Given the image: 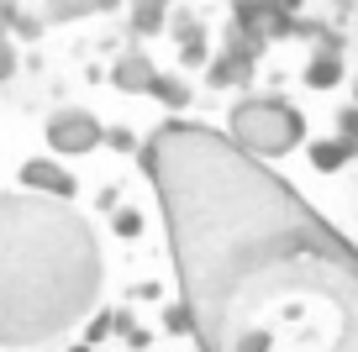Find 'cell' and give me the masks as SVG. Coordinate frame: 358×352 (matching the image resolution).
<instances>
[{
  "instance_id": "obj_5",
  "label": "cell",
  "mask_w": 358,
  "mask_h": 352,
  "mask_svg": "<svg viewBox=\"0 0 358 352\" xmlns=\"http://www.w3.org/2000/svg\"><path fill=\"white\" fill-rule=\"evenodd\" d=\"M116 89H153L158 85V74H153V64H148L143 53H127L122 64H116Z\"/></svg>"
},
{
  "instance_id": "obj_15",
  "label": "cell",
  "mask_w": 358,
  "mask_h": 352,
  "mask_svg": "<svg viewBox=\"0 0 358 352\" xmlns=\"http://www.w3.org/2000/svg\"><path fill=\"white\" fill-rule=\"evenodd\" d=\"M337 126H343V137H348V142H358V105H348Z\"/></svg>"
},
{
  "instance_id": "obj_4",
  "label": "cell",
  "mask_w": 358,
  "mask_h": 352,
  "mask_svg": "<svg viewBox=\"0 0 358 352\" xmlns=\"http://www.w3.org/2000/svg\"><path fill=\"white\" fill-rule=\"evenodd\" d=\"M22 184H37V189H48V195H74V179L64 174L58 163H48V158H32V163H22Z\"/></svg>"
},
{
  "instance_id": "obj_7",
  "label": "cell",
  "mask_w": 358,
  "mask_h": 352,
  "mask_svg": "<svg viewBox=\"0 0 358 352\" xmlns=\"http://www.w3.org/2000/svg\"><path fill=\"white\" fill-rule=\"evenodd\" d=\"M337 79H343V58H337V53L311 58V68H306V85H311V89H332Z\"/></svg>"
},
{
  "instance_id": "obj_3",
  "label": "cell",
  "mask_w": 358,
  "mask_h": 352,
  "mask_svg": "<svg viewBox=\"0 0 358 352\" xmlns=\"http://www.w3.org/2000/svg\"><path fill=\"white\" fill-rule=\"evenodd\" d=\"M48 142H53L58 153H90V147L101 142V126L90 122L85 110H64V116H53V126H48Z\"/></svg>"
},
{
  "instance_id": "obj_11",
  "label": "cell",
  "mask_w": 358,
  "mask_h": 352,
  "mask_svg": "<svg viewBox=\"0 0 358 352\" xmlns=\"http://www.w3.org/2000/svg\"><path fill=\"white\" fill-rule=\"evenodd\" d=\"M90 11H106V0H69V6L58 0L53 6V16H90Z\"/></svg>"
},
{
  "instance_id": "obj_14",
  "label": "cell",
  "mask_w": 358,
  "mask_h": 352,
  "mask_svg": "<svg viewBox=\"0 0 358 352\" xmlns=\"http://www.w3.org/2000/svg\"><path fill=\"white\" fill-rule=\"evenodd\" d=\"M116 231H122V237H137V231H143V216H137V210H122V216H116Z\"/></svg>"
},
{
  "instance_id": "obj_17",
  "label": "cell",
  "mask_w": 358,
  "mask_h": 352,
  "mask_svg": "<svg viewBox=\"0 0 358 352\" xmlns=\"http://www.w3.org/2000/svg\"><path fill=\"white\" fill-rule=\"evenodd\" d=\"M106 142H111V147H122V153H127V147H137V142H132V132H111Z\"/></svg>"
},
{
  "instance_id": "obj_2",
  "label": "cell",
  "mask_w": 358,
  "mask_h": 352,
  "mask_svg": "<svg viewBox=\"0 0 358 352\" xmlns=\"http://www.w3.org/2000/svg\"><path fill=\"white\" fill-rule=\"evenodd\" d=\"M258 47H264V37H253V32H232V37H227V53L216 58L211 68H206V79H211L216 89H227V85H248Z\"/></svg>"
},
{
  "instance_id": "obj_1",
  "label": "cell",
  "mask_w": 358,
  "mask_h": 352,
  "mask_svg": "<svg viewBox=\"0 0 358 352\" xmlns=\"http://www.w3.org/2000/svg\"><path fill=\"white\" fill-rule=\"evenodd\" d=\"M301 116H295L285 100H243V105H232V137L243 147H253V153H290L295 142H301Z\"/></svg>"
},
{
  "instance_id": "obj_16",
  "label": "cell",
  "mask_w": 358,
  "mask_h": 352,
  "mask_svg": "<svg viewBox=\"0 0 358 352\" xmlns=\"http://www.w3.org/2000/svg\"><path fill=\"white\" fill-rule=\"evenodd\" d=\"M111 326H116V316H95V321H90V342H101Z\"/></svg>"
},
{
  "instance_id": "obj_8",
  "label": "cell",
  "mask_w": 358,
  "mask_h": 352,
  "mask_svg": "<svg viewBox=\"0 0 358 352\" xmlns=\"http://www.w3.org/2000/svg\"><path fill=\"white\" fill-rule=\"evenodd\" d=\"M174 32H179V47H185V58H179V64H185V68L206 64V32H201V27H195V22H179Z\"/></svg>"
},
{
  "instance_id": "obj_6",
  "label": "cell",
  "mask_w": 358,
  "mask_h": 352,
  "mask_svg": "<svg viewBox=\"0 0 358 352\" xmlns=\"http://www.w3.org/2000/svg\"><path fill=\"white\" fill-rule=\"evenodd\" d=\"M348 158H358V142L337 137V142H311V163L316 168H343Z\"/></svg>"
},
{
  "instance_id": "obj_10",
  "label": "cell",
  "mask_w": 358,
  "mask_h": 352,
  "mask_svg": "<svg viewBox=\"0 0 358 352\" xmlns=\"http://www.w3.org/2000/svg\"><path fill=\"white\" fill-rule=\"evenodd\" d=\"M148 95H158V100H164V105H185V100H190V89L179 85V79H158V85L148 89Z\"/></svg>"
},
{
  "instance_id": "obj_13",
  "label": "cell",
  "mask_w": 358,
  "mask_h": 352,
  "mask_svg": "<svg viewBox=\"0 0 358 352\" xmlns=\"http://www.w3.org/2000/svg\"><path fill=\"white\" fill-rule=\"evenodd\" d=\"M0 16H6V27H16V32H27V37L37 32V22H27V16L16 11V6H6V11H0Z\"/></svg>"
},
{
  "instance_id": "obj_12",
  "label": "cell",
  "mask_w": 358,
  "mask_h": 352,
  "mask_svg": "<svg viewBox=\"0 0 358 352\" xmlns=\"http://www.w3.org/2000/svg\"><path fill=\"white\" fill-rule=\"evenodd\" d=\"M164 321H169V331H190V326H195V316H190V305H179V310H169V316H164Z\"/></svg>"
},
{
  "instance_id": "obj_9",
  "label": "cell",
  "mask_w": 358,
  "mask_h": 352,
  "mask_svg": "<svg viewBox=\"0 0 358 352\" xmlns=\"http://www.w3.org/2000/svg\"><path fill=\"white\" fill-rule=\"evenodd\" d=\"M164 6H158V0H143V6H137V11H132V27H137V32H148V37H153V32H164Z\"/></svg>"
}]
</instances>
